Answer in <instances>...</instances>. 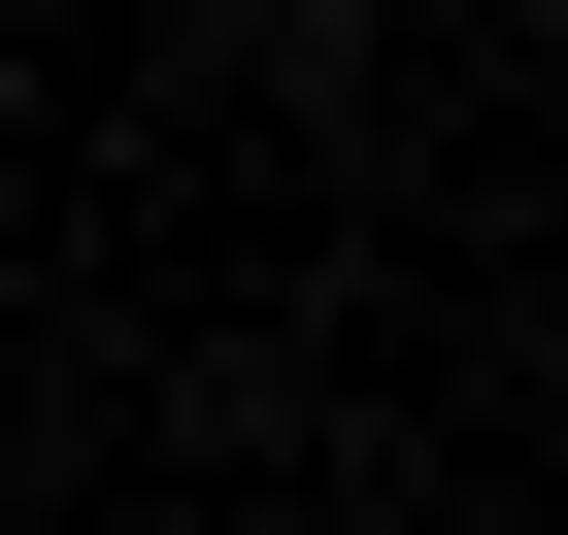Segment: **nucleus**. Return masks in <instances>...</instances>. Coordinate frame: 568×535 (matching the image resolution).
<instances>
[{
	"mask_svg": "<svg viewBox=\"0 0 568 535\" xmlns=\"http://www.w3.org/2000/svg\"><path fill=\"white\" fill-rule=\"evenodd\" d=\"M302 34H368V0H302Z\"/></svg>",
	"mask_w": 568,
	"mask_h": 535,
	"instance_id": "f257e3e1",
	"label": "nucleus"
}]
</instances>
